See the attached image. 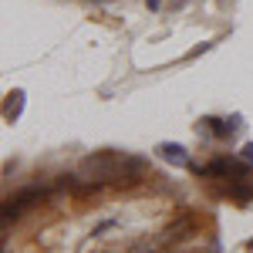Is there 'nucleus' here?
I'll return each instance as SVG.
<instances>
[{"mask_svg": "<svg viewBox=\"0 0 253 253\" xmlns=\"http://www.w3.org/2000/svg\"><path fill=\"white\" fill-rule=\"evenodd\" d=\"M196 230H199L196 213L182 210V213H175L172 219H169V226L159 233V240H162V243H186V240H193V236H196Z\"/></svg>", "mask_w": 253, "mask_h": 253, "instance_id": "obj_1", "label": "nucleus"}, {"mask_svg": "<svg viewBox=\"0 0 253 253\" xmlns=\"http://www.w3.org/2000/svg\"><path fill=\"white\" fill-rule=\"evenodd\" d=\"M159 156L166 162H175V166H189V156H186L182 145H159Z\"/></svg>", "mask_w": 253, "mask_h": 253, "instance_id": "obj_2", "label": "nucleus"}, {"mask_svg": "<svg viewBox=\"0 0 253 253\" xmlns=\"http://www.w3.org/2000/svg\"><path fill=\"white\" fill-rule=\"evenodd\" d=\"M17 112H20V95H14V101L7 105V115H17Z\"/></svg>", "mask_w": 253, "mask_h": 253, "instance_id": "obj_3", "label": "nucleus"}]
</instances>
